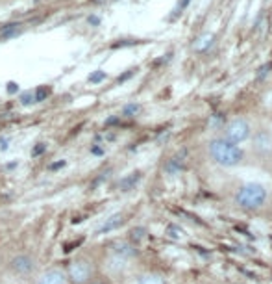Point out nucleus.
Wrapping results in <instances>:
<instances>
[{
	"label": "nucleus",
	"instance_id": "f257e3e1",
	"mask_svg": "<svg viewBox=\"0 0 272 284\" xmlns=\"http://www.w3.org/2000/svg\"><path fill=\"white\" fill-rule=\"evenodd\" d=\"M207 153L211 156V160L215 163H219L222 167H235L242 162V151L239 145H235L232 141H228L224 138L211 139L207 145Z\"/></svg>",
	"mask_w": 272,
	"mask_h": 284
},
{
	"label": "nucleus",
	"instance_id": "f03ea898",
	"mask_svg": "<svg viewBox=\"0 0 272 284\" xmlns=\"http://www.w3.org/2000/svg\"><path fill=\"white\" fill-rule=\"evenodd\" d=\"M267 197H269V193H267V188L263 184L248 182V184L239 188V192L235 195V203L242 210L252 212V210H257V208L263 206L265 203H267Z\"/></svg>",
	"mask_w": 272,
	"mask_h": 284
},
{
	"label": "nucleus",
	"instance_id": "7ed1b4c3",
	"mask_svg": "<svg viewBox=\"0 0 272 284\" xmlns=\"http://www.w3.org/2000/svg\"><path fill=\"white\" fill-rule=\"evenodd\" d=\"M67 277L74 284H87L93 277V266L83 258L70 262V266L67 269Z\"/></svg>",
	"mask_w": 272,
	"mask_h": 284
},
{
	"label": "nucleus",
	"instance_id": "20e7f679",
	"mask_svg": "<svg viewBox=\"0 0 272 284\" xmlns=\"http://www.w3.org/2000/svg\"><path fill=\"white\" fill-rule=\"evenodd\" d=\"M250 136V124L244 121V119H234L232 123L226 126V138L228 141H232V143H241L244 139Z\"/></svg>",
	"mask_w": 272,
	"mask_h": 284
},
{
	"label": "nucleus",
	"instance_id": "39448f33",
	"mask_svg": "<svg viewBox=\"0 0 272 284\" xmlns=\"http://www.w3.org/2000/svg\"><path fill=\"white\" fill-rule=\"evenodd\" d=\"M185 151H181L180 154H176V156H172L170 160H167L165 163V173L167 175H170V177H174V175H180L181 171L185 169Z\"/></svg>",
	"mask_w": 272,
	"mask_h": 284
},
{
	"label": "nucleus",
	"instance_id": "423d86ee",
	"mask_svg": "<svg viewBox=\"0 0 272 284\" xmlns=\"http://www.w3.org/2000/svg\"><path fill=\"white\" fill-rule=\"evenodd\" d=\"M37 284H67V275L61 269H48L41 275Z\"/></svg>",
	"mask_w": 272,
	"mask_h": 284
},
{
	"label": "nucleus",
	"instance_id": "0eeeda50",
	"mask_svg": "<svg viewBox=\"0 0 272 284\" xmlns=\"http://www.w3.org/2000/svg\"><path fill=\"white\" fill-rule=\"evenodd\" d=\"M111 249H113V253L119 258H134V256H137L136 245H132L128 242H115L113 245H111Z\"/></svg>",
	"mask_w": 272,
	"mask_h": 284
},
{
	"label": "nucleus",
	"instance_id": "6e6552de",
	"mask_svg": "<svg viewBox=\"0 0 272 284\" xmlns=\"http://www.w3.org/2000/svg\"><path fill=\"white\" fill-rule=\"evenodd\" d=\"M124 214H113L109 219H106V223L100 227V229H97V234H106V232H111V231H117L119 227H122L124 225Z\"/></svg>",
	"mask_w": 272,
	"mask_h": 284
},
{
	"label": "nucleus",
	"instance_id": "1a4fd4ad",
	"mask_svg": "<svg viewBox=\"0 0 272 284\" xmlns=\"http://www.w3.org/2000/svg\"><path fill=\"white\" fill-rule=\"evenodd\" d=\"M141 178H143V173H141V171H134V173H130V175H126L124 178H121V182H119V190H121V192H132V190L141 182Z\"/></svg>",
	"mask_w": 272,
	"mask_h": 284
},
{
	"label": "nucleus",
	"instance_id": "9d476101",
	"mask_svg": "<svg viewBox=\"0 0 272 284\" xmlns=\"http://www.w3.org/2000/svg\"><path fill=\"white\" fill-rule=\"evenodd\" d=\"M11 269L17 271V273H30L32 269H34V260H32L30 256L21 254V256H17V258L11 260Z\"/></svg>",
	"mask_w": 272,
	"mask_h": 284
},
{
	"label": "nucleus",
	"instance_id": "9b49d317",
	"mask_svg": "<svg viewBox=\"0 0 272 284\" xmlns=\"http://www.w3.org/2000/svg\"><path fill=\"white\" fill-rule=\"evenodd\" d=\"M183 229H181L180 225H176V223H172V225H169L167 227V236L169 238H172V240H181L183 238Z\"/></svg>",
	"mask_w": 272,
	"mask_h": 284
},
{
	"label": "nucleus",
	"instance_id": "f8f14e48",
	"mask_svg": "<svg viewBox=\"0 0 272 284\" xmlns=\"http://www.w3.org/2000/svg\"><path fill=\"white\" fill-rule=\"evenodd\" d=\"M137 284H165V279H163V277H159V275H154V273H150V275H143V277H141Z\"/></svg>",
	"mask_w": 272,
	"mask_h": 284
},
{
	"label": "nucleus",
	"instance_id": "ddd939ff",
	"mask_svg": "<svg viewBox=\"0 0 272 284\" xmlns=\"http://www.w3.org/2000/svg\"><path fill=\"white\" fill-rule=\"evenodd\" d=\"M213 43H215V36H211V34H209V36H204V38L198 39L197 50H202V52H204V50H207V48H209Z\"/></svg>",
	"mask_w": 272,
	"mask_h": 284
},
{
	"label": "nucleus",
	"instance_id": "4468645a",
	"mask_svg": "<svg viewBox=\"0 0 272 284\" xmlns=\"http://www.w3.org/2000/svg\"><path fill=\"white\" fill-rule=\"evenodd\" d=\"M139 112H141V106H139V104H126V106L122 108V116H126V117H136Z\"/></svg>",
	"mask_w": 272,
	"mask_h": 284
},
{
	"label": "nucleus",
	"instance_id": "2eb2a0df",
	"mask_svg": "<svg viewBox=\"0 0 272 284\" xmlns=\"http://www.w3.org/2000/svg\"><path fill=\"white\" fill-rule=\"evenodd\" d=\"M50 93H52V89H50V87H46V85H41L37 91L34 93V97H35V102H41V100H45L46 97H50Z\"/></svg>",
	"mask_w": 272,
	"mask_h": 284
},
{
	"label": "nucleus",
	"instance_id": "dca6fc26",
	"mask_svg": "<svg viewBox=\"0 0 272 284\" xmlns=\"http://www.w3.org/2000/svg\"><path fill=\"white\" fill-rule=\"evenodd\" d=\"M144 236H146V229H143V227H137V229H134V231L130 232V240L136 242V243L144 240Z\"/></svg>",
	"mask_w": 272,
	"mask_h": 284
},
{
	"label": "nucleus",
	"instance_id": "f3484780",
	"mask_svg": "<svg viewBox=\"0 0 272 284\" xmlns=\"http://www.w3.org/2000/svg\"><path fill=\"white\" fill-rule=\"evenodd\" d=\"M271 69H272V63H265V65H261L259 69H257V80H263L269 73H271Z\"/></svg>",
	"mask_w": 272,
	"mask_h": 284
},
{
	"label": "nucleus",
	"instance_id": "a211bd4d",
	"mask_svg": "<svg viewBox=\"0 0 272 284\" xmlns=\"http://www.w3.org/2000/svg\"><path fill=\"white\" fill-rule=\"evenodd\" d=\"M102 80H106V73H104V71H97V73L89 75L91 84H99V82H102Z\"/></svg>",
	"mask_w": 272,
	"mask_h": 284
},
{
	"label": "nucleus",
	"instance_id": "6ab92c4d",
	"mask_svg": "<svg viewBox=\"0 0 272 284\" xmlns=\"http://www.w3.org/2000/svg\"><path fill=\"white\" fill-rule=\"evenodd\" d=\"M21 102H23L24 106H28V104H32V102H35V97H34V93H32V91L24 93L23 97H21Z\"/></svg>",
	"mask_w": 272,
	"mask_h": 284
},
{
	"label": "nucleus",
	"instance_id": "aec40b11",
	"mask_svg": "<svg viewBox=\"0 0 272 284\" xmlns=\"http://www.w3.org/2000/svg\"><path fill=\"white\" fill-rule=\"evenodd\" d=\"M46 151V143H37V147L32 151V156H39V154H43Z\"/></svg>",
	"mask_w": 272,
	"mask_h": 284
},
{
	"label": "nucleus",
	"instance_id": "412c9836",
	"mask_svg": "<svg viewBox=\"0 0 272 284\" xmlns=\"http://www.w3.org/2000/svg\"><path fill=\"white\" fill-rule=\"evenodd\" d=\"M87 23H89L91 26H99V24H100V17L89 15V17H87Z\"/></svg>",
	"mask_w": 272,
	"mask_h": 284
},
{
	"label": "nucleus",
	"instance_id": "4be33fe9",
	"mask_svg": "<svg viewBox=\"0 0 272 284\" xmlns=\"http://www.w3.org/2000/svg\"><path fill=\"white\" fill-rule=\"evenodd\" d=\"M136 71H137V69H130L128 73H124L122 77H119V82H124V80H128V78H132V77H134V75H136Z\"/></svg>",
	"mask_w": 272,
	"mask_h": 284
},
{
	"label": "nucleus",
	"instance_id": "5701e85b",
	"mask_svg": "<svg viewBox=\"0 0 272 284\" xmlns=\"http://www.w3.org/2000/svg\"><path fill=\"white\" fill-rule=\"evenodd\" d=\"M137 41H121V43H115L113 48H121V46H132V45H136Z\"/></svg>",
	"mask_w": 272,
	"mask_h": 284
},
{
	"label": "nucleus",
	"instance_id": "b1692460",
	"mask_svg": "<svg viewBox=\"0 0 272 284\" xmlns=\"http://www.w3.org/2000/svg\"><path fill=\"white\" fill-rule=\"evenodd\" d=\"M65 163H67L65 160H60V162H56V163H52V165H50V169H52V171H56V169H61V167H65Z\"/></svg>",
	"mask_w": 272,
	"mask_h": 284
},
{
	"label": "nucleus",
	"instance_id": "393cba45",
	"mask_svg": "<svg viewBox=\"0 0 272 284\" xmlns=\"http://www.w3.org/2000/svg\"><path fill=\"white\" fill-rule=\"evenodd\" d=\"M80 243H82V240H78V242H70V243H67V245H65V251H72V247H78L80 245Z\"/></svg>",
	"mask_w": 272,
	"mask_h": 284
},
{
	"label": "nucleus",
	"instance_id": "a878e982",
	"mask_svg": "<svg viewBox=\"0 0 272 284\" xmlns=\"http://www.w3.org/2000/svg\"><path fill=\"white\" fill-rule=\"evenodd\" d=\"M189 4H191V0H180V2H178V9H176V11H180V9L187 8Z\"/></svg>",
	"mask_w": 272,
	"mask_h": 284
},
{
	"label": "nucleus",
	"instance_id": "bb28decb",
	"mask_svg": "<svg viewBox=\"0 0 272 284\" xmlns=\"http://www.w3.org/2000/svg\"><path fill=\"white\" fill-rule=\"evenodd\" d=\"M19 91V85L15 84V82H9L8 84V93H17Z\"/></svg>",
	"mask_w": 272,
	"mask_h": 284
},
{
	"label": "nucleus",
	"instance_id": "cd10ccee",
	"mask_svg": "<svg viewBox=\"0 0 272 284\" xmlns=\"http://www.w3.org/2000/svg\"><path fill=\"white\" fill-rule=\"evenodd\" d=\"M117 123H119V117H109L106 121V124H117Z\"/></svg>",
	"mask_w": 272,
	"mask_h": 284
},
{
	"label": "nucleus",
	"instance_id": "c85d7f7f",
	"mask_svg": "<svg viewBox=\"0 0 272 284\" xmlns=\"http://www.w3.org/2000/svg\"><path fill=\"white\" fill-rule=\"evenodd\" d=\"M104 151L100 149V147H93V154H102Z\"/></svg>",
	"mask_w": 272,
	"mask_h": 284
},
{
	"label": "nucleus",
	"instance_id": "c756f323",
	"mask_svg": "<svg viewBox=\"0 0 272 284\" xmlns=\"http://www.w3.org/2000/svg\"><path fill=\"white\" fill-rule=\"evenodd\" d=\"M87 284H106L104 281H93V283H87Z\"/></svg>",
	"mask_w": 272,
	"mask_h": 284
}]
</instances>
